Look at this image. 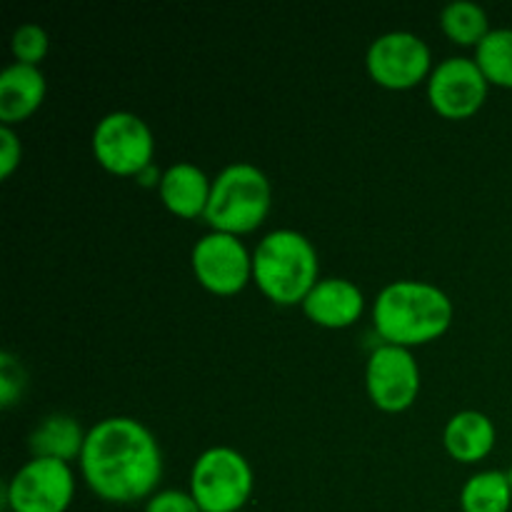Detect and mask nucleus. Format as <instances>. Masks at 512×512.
Here are the masks:
<instances>
[{"label": "nucleus", "instance_id": "nucleus-17", "mask_svg": "<svg viewBox=\"0 0 512 512\" xmlns=\"http://www.w3.org/2000/svg\"><path fill=\"white\" fill-rule=\"evenodd\" d=\"M512 485L510 475L503 470H483L475 473L460 490V510L463 512H510Z\"/></svg>", "mask_w": 512, "mask_h": 512}, {"label": "nucleus", "instance_id": "nucleus-11", "mask_svg": "<svg viewBox=\"0 0 512 512\" xmlns=\"http://www.w3.org/2000/svg\"><path fill=\"white\" fill-rule=\"evenodd\" d=\"M490 83L470 58H448L428 80L430 108L448 120L473 118L488 100Z\"/></svg>", "mask_w": 512, "mask_h": 512}, {"label": "nucleus", "instance_id": "nucleus-9", "mask_svg": "<svg viewBox=\"0 0 512 512\" xmlns=\"http://www.w3.org/2000/svg\"><path fill=\"white\" fill-rule=\"evenodd\" d=\"M190 265H193L195 280L208 293L220 295V298L243 293L253 280V255L240 243V238L228 233L210 230L208 235H203L193 245Z\"/></svg>", "mask_w": 512, "mask_h": 512}, {"label": "nucleus", "instance_id": "nucleus-21", "mask_svg": "<svg viewBox=\"0 0 512 512\" xmlns=\"http://www.w3.org/2000/svg\"><path fill=\"white\" fill-rule=\"evenodd\" d=\"M25 385H28V375H25L20 360L10 353L0 355V405L13 408L20 395H23Z\"/></svg>", "mask_w": 512, "mask_h": 512}, {"label": "nucleus", "instance_id": "nucleus-5", "mask_svg": "<svg viewBox=\"0 0 512 512\" xmlns=\"http://www.w3.org/2000/svg\"><path fill=\"white\" fill-rule=\"evenodd\" d=\"M253 468L235 448H208L190 470V490L203 512H240L253 495Z\"/></svg>", "mask_w": 512, "mask_h": 512}, {"label": "nucleus", "instance_id": "nucleus-12", "mask_svg": "<svg viewBox=\"0 0 512 512\" xmlns=\"http://www.w3.org/2000/svg\"><path fill=\"white\" fill-rule=\"evenodd\" d=\"M365 310V295L360 285L345 278H320L308 298L303 300V313L310 323L328 330L350 328Z\"/></svg>", "mask_w": 512, "mask_h": 512}, {"label": "nucleus", "instance_id": "nucleus-19", "mask_svg": "<svg viewBox=\"0 0 512 512\" xmlns=\"http://www.w3.org/2000/svg\"><path fill=\"white\" fill-rule=\"evenodd\" d=\"M473 60L490 85L512 90V28L490 30L475 48Z\"/></svg>", "mask_w": 512, "mask_h": 512}, {"label": "nucleus", "instance_id": "nucleus-7", "mask_svg": "<svg viewBox=\"0 0 512 512\" xmlns=\"http://www.w3.org/2000/svg\"><path fill=\"white\" fill-rule=\"evenodd\" d=\"M75 498L70 463L33 458L5 483L3 505L10 512H65Z\"/></svg>", "mask_w": 512, "mask_h": 512}, {"label": "nucleus", "instance_id": "nucleus-20", "mask_svg": "<svg viewBox=\"0 0 512 512\" xmlns=\"http://www.w3.org/2000/svg\"><path fill=\"white\" fill-rule=\"evenodd\" d=\"M10 50H13L15 63L40 65L50 50V38L45 28L35 23H23L13 30L10 38Z\"/></svg>", "mask_w": 512, "mask_h": 512}, {"label": "nucleus", "instance_id": "nucleus-8", "mask_svg": "<svg viewBox=\"0 0 512 512\" xmlns=\"http://www.w3.org/2000/svg\"><path fill=\"white\" fill-rule=\"evenodd\" d=\"M368 75L385 90H410L433 75L428 43L408 30H393L370 43L365 55Z\"/></svg>", "mask_w": 512, "mask_h": 512}, {"label": "nucleus", "instance_id": "nucleus-22", "mask_svg": "<svg viewBox=\"0 0 512 512\" xmlns=\"http://www.w3.org/2000/svg\"><path fill=\"white\" fill-rule=\"evenodd\" d=\"M145 512H203L185 490H160L145 503Z\"/></svg>", "mask_w": 512, "mask_h": 512}, {"label": "nucleus", "instance_id": "nucleus-23", "mask_svg": "<svg viewBox=\"0 0 512 512\" xmlns=\"http://www.w3.org/2000/svg\"><path fill=\"white\" fill-rule=\"evenodd\" d=\"M23 158V145H20L18 135L13 128L3 125L0 128V178L8 180L15 173Z\"/></svg>", "mask_w": 512, "mask_h": 512}, {"label": "nucleus", "instance_id": "nucleus-10", "mask_svg": "<svg viewBox=\"0 0 512 512\" xmlns=\"http://www.w3.org/2000/svg\"><path fill=\"white\" fill-rule=\"evenodd\" d=\"M365 388L383 413H405L420 395V365L408 348L378 345L365 368Z\"/></svg>", "mask_w": 512, "mask_h": 512}, {"label": "nucleus", "instance_id": "nucleus-14", "mask_svg": "<svg viewBox=\"0 0 512 512\" xmlns=\"http://www.w3.org/2000/svg\"><path fill=\"white\" fill-rule=\"evenodd\" d=\"M45 75L38 65L13 63L0 73V123L13 125L28 120L45 100Z\"/></svg>", "mask_w": 512, "mask_h": 512}, {"label": "nucleus", "instance_id": "nucleus-15", "mask_svg": "<svg viewBox=\"0 0 512 512\" xmlns=\"http://www.w3.org/2000/svg\"><path fill=\"white\" fill-rule=\"evenodd\" d=\"M498 440L493 420L480 410H463L453 415L443 430V445L458 463L475 465L488 458Z\"/></svg>", "mask_w": 512, "mask_h": 512}, {"label": "nucleus", "instance_id": "nucleus-1", "mask_svg": "<svg viewBox=\"0 0 512 512\" xmlns=\"http://www.w3.org/2000/svg\"><path fill=\"white\" fill-rule=\"evenodd\" d=\"M80 473L100 500L133 505L158 493L163 450L140 420L105 418L88 430Z\"/></svg>", "mask_w": 512, "mask_h": 512}, {"label": "nucleus", "instance_id": "nucleus-3", "mask_svg": "<svg viewBox=\"0 0 512 512\" xmlns=\"http://www.w3.org/2000/svg\"><path fill=\"white\" fill-rule=\"evenodd\" d=\"M320 263L315 245L290 228L273 230L253 253V283L275 305H303L318 283Z\"/></svg>", "mask_w": 512, "mask_h": 512}, {"label": "nucleus", "instance_id": "nucleus-13", "mask_svg": "<svg viewBox=\"0 0 512 512\" xmlns=\"http://www.w3.org/2000/svg\"><path fill=\"white\" fill-rule=\"evenodd\" d=\"M158 190L168 213H173L175 218L195 220L205 218L213 180L198 165L175 163L163 170V180H160Z\"/></svg>", "mask_w": 512, "mask_h": 512}, {"label": "nucleus", "instance_id": "nucleus-6", "mask_svg": "<svg viewBox=\"0 0 512 512\" xmlns=\"http://www.w3.org/2000/svg\"><path fill=\"white\" fill-rule=\"evenodd\" d=\"M90 145L100 168L118 178H138L153 165V130L140 115L128 110H115L100 118Z\"/></svg>", "mask_w": 512, "mask_h": 512}, {"label": "nucleus", "instance_id": "nucleus-4", "mask_svg": "<svg viewBox=\"0 0 512 512\" xmlns=\"http://www.w3.org/2000/svg\"><path fill=\"white\" fill-rule=\"evenodd\" d=\"M273 203L270 180L258 165L233 163L218 173L210 190V203L205 210V223L215 233H228L240 238L265 223Z\"/></svg>", "mask_w": 512, "mask_h": 512}, {"label": "nucleus", "instance_id": "nucleus-2", "mask_svg": "<svg viewBox=\"0 0 512 512\" xmlns=\"http://www.w3.org/2000/svg\"><path fill=\"white\" fill-rule=\"evenodd\" d=\"M453 323V300L438 285L398 280L385 285L373 303V325L380 340L415 348L443 338Z\"/></svg>", "mask_w": 512, "mask_h": 512}, {"label": "nucleus", "instance_id": "nucleus-16", "mask_svg": "<svg viewBox=\"0 0 512 512\" xmlns=\"http://www.w3.org/2000/svg\"><path fill=\"white\" fill-rule=\"evenodd\" d=\"M85 433L73 415L53 413L30 433L28 448L33 458H50V460H80L85 448Z\"/></svg>", "mask_w": 512, "mask_h": 512}, {"label": "nucleus", "instance_id": "nucleus-18", "mask_svg": "<svg viewBox=\"0 0 512 512\" xmlns=\"http://www.w3.org/2000/svg\"><path fill=\"white\" fill-rule=\"evenodd\" d=\"M440 28L455 45H475L478 48L485 40V35L490 33L488 13L478 3L458 0V3H450L443 8Z\"/></svg>", "mask_w": 512, "mask_h": 512}, {"label": "nucleus", "instance_id": "nucleus-24", "mask_svg": "<svg viewBox=\"0 0 512 512\" xmlns=\"http://www.w3.org/2000/svg\"><path fill=\"white\" fill-rule=\"evenodd\" d=\"M160 180H163V173H158V168L155 165H150L148 170H143V173L138 175V183L145 185V188H160Z\"/></svg>", "mask_w": 512, "mask_h": 512}, {"label": "nucleus", "instance_id": "nucleus-25", "mask_svg": "<svg viewBox=\"0 0 512 512\" xmlns=\"http://www.w3.org/2000/svg\"><path fill=\"white\" fill-rule=\"evenodd\" d=\"M508 475H510V485H512V468L508 470Z\"/></svg>", "mask_w": 512, "mask_h": 512}]
</instances>
